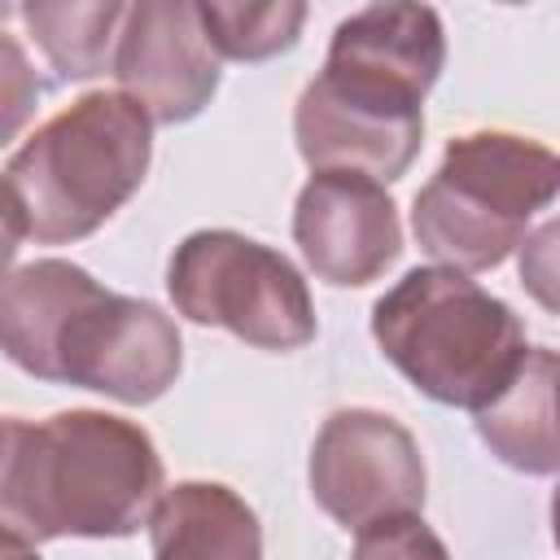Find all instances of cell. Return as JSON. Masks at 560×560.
Listing matches in <instances>:
<instances>
[{"label":"cell","mask_w":560,"mask_h":560,"mask_svg":"<svg viewBox=\"0 0 560 560\" xmlns=\"http://www.w3.org/2000/svg\"><path fill=\"white\" fill-rule=\"evenodd\" d=\"M0 354L35 381L127 407L158 402L184 368L179 328L158 302L114 293L66 258H35L0 280Z\"/></svg>","instance_id":"1"},{"label":"cell","mask_w":560,"mask_h":560,"mask_svg":"<svg viewBox=\"0 0 560 560\" xmlns=\"http://www.w3.org/2000/svg\"><path fill=\"white\" fill-rule=\"evenodd\" d=\"M162 481V455L136 420L92 407L13 420L0 525L35 547L52 538H131L149 525Z\"/></svg>","instance_id":"2"},{"label":"cell","mask_w":560,"mask_h":560,"mask_svg":"<svg viewBox=\"0 0 560 560\" xmlns=\"http://www.w3.org/2000/svg\"><path fill=\"white\" fill-rule=\"evenodd\" d=\"M149 162V114L122 92H83L35 127L0 171V188L26 241L74 245L140 192Z\"/></svg>","instance_id":"3"},{"label":"cell","mask_w":560,"mask_h":560,"mask_svg":"<svg viewBox=\"0 0 560 560\" xmlns=\"http://www.w3.org/2000/svg\"><path fill=\"white\" fill-rule=\"evenodd\" d=\"M381 354L433 402L477 411L521 368V315L451 267H416L372 306Z\"/></svg>","instance_id":"4"},{"label":"cell","mask_w":560,"mask_h":560,"mask_svg":"<svg viewBox=\"0 0 560 560\" xmlns=\"http://www.w3.org/2000/svg\"><path fill=\"white\" fill-rule=\"evenodd\" d=\"M560 162L547 144L516 131H464L411 201L416 245L433 267L490 271L525 236L534 214L556 201Z\"/></svg>","instance_id":"5"},{"label":"cell","mask_w":560,"mask_h":560,"mask_svg":"<svg viewBox=\"0 0 560 560\" xmlns=\"http://www.w3.org/2000/svg\"><path fill=\"white\" fill-rule=\"evenodd\" d=\"M166 293L184 319L223 328L254 350L289 354L315 341V302L302 271L280 249L228 228H201L175 245Z\"/></svg>","instance_id":"6"},{"label":"cell","mask_w":560,"mask_h":560,"mask_svg":"<svg viewBox=\"0 0 560 560\" xmlns=\"http://www.w3.org/2000/svg\"><path fill=\"white\" fill-rule=\"evenodd\" d=\"M311 494L341 525L363 529L424 508V455L407 424L376 407L332 411L311 446Z\"/></svg>","instance_id":"7"},{"label":"cell","mask_w":560,"mask_h":560,"mask_svg":"<svg viewBox=\"0 0 560 560\" xmlns=\"http://www.w3.org/2000/svg\"><path fill=\"white\" fill-rule=\"evenodd\" d=\"M109 70L118 92L162 127L197 118L219 92V57L206 44L192 0L127 4Z\"/></svg>","instance_id":"8"},{"label":"cell","mask_w":560,"mask_h":560,"mask_svg":"<svg viewBox=\"0 0 560 560\" xmlns=\"http://www.w3.org/2000/svg\"><path fill=\"white\" fill-rule=\"evenodd\" d=\"M293 245L315 280L363 289L402 254L398 206L385 184L350 171H315L293 206Z\"/></svg>","instance_id":"9"},{"label":"cell","mask_w":560,"mask_h":560,"mask_svg":"<svg viewBox=\"0 0 560 560\" xmlns=\"http://www.w3.org/2000/svg\"><path fill=\"white\" fill-rule=\"evenodd\" d=\"M293 140L315 171H350L376 184L407 175L424 144V109L389 105L315 74L293 105Z\"/></svg>","instance_id":"10"},{"label":"cell","mask_w":560,"mask_h":560,"mask_svg":"<svg viewBox=\"0 0 560 560\" xmlns=\"http://www.w3.org/2000/svg\"><path fill=\"white\" fill-rule=\"evenodd\" d=\"M442 66H446V31L438 9L389 0V4L354 9L350 18L337 22L319 74H328L350 92L424 109V96L433 92Z\"/></svg>","instance_id":"11"},{"label":"cell","mask_w":560,"mask_h":560,"mask_svg":"<svg viewBox=\"0 0 560 560\" xmlns=\"http://www.w3.org/2000/svg\"><path fill=\"white\" fill-rule=\"evenodd\" d=\"M153 560H262L254 508L223 481H175L149 512Z\"/></svg>","instance_id":"12"},{"label":"cell","mask_w":560,"mask_h":560,"mask_svg":"<svg viewBox=\"0 0 560 560\" xmlns=\"http://www.w3.org/2000/svg\"><path fill=\"white\" fill-rule=\"evenodd\" d=\"M477 438L490 455L525 477H551L560 468L556 446V350L529 346L516 376L472 411Z\"/></svg>","instance_id":"13"},{"label":"cell","mask_w":560,"mask_h":560,"mask_svg":"<svg viewBox=\"0 0 560 560\" xmlns=\"http://www.w3.org/2000/svg\"><path fill=\"white\" fill-rule=\"evenodd\" d=\"M122 13H127V4H118V0H96V4L31 0L18 9L26 35L39 44L44 61L57 70L61 83H83V79H96L109 70Z\"/></svg>","instance_id":"14"},{"label":"cell","mask_w":560,"mask_h":560,"mask_svg":"<svg viewBox=\"0 0 560 560\" xmlns=\"http://www.w3.org/2000/svg\"><path fill=\"white\" fill-rule=\"evenodd\" d=\"M197 22L206 31V44L219 61H267L298 44L306 4L302 0H271V4H228L210 0L197 4Z\"/></svg>","instance_id":"15"},{"label":"cell","mask_w":560,"mask_h":560,"mask_svg":"<svg viewBox=\"0 0 560 560\" xmlns=\"http://www.w3.org/2000/svg\"><path fill=\"white\" fill-rule=\"evenodd\" d=\"M39 96H44V79L35 74V61L18 44V35L0 26V149L22 136V127L39 109Z\"/></svg>","instance_id":"16"},{"label":"cell","mask_w":560,"mask_h":560,"mask_svg":"<svg viewBox=\"0 0 560 560\" xmlns=\"http://www.w3.org/2000/svg\"><path fill=\"white\" fill-rule=\"evenodd\" d=\"M350 560H451V551L420 521V512H411V516H385V521L354 529Z\"/></svg>","instance_id":"17"},{"label":"cell","mask_w":560,"mask_h":560,"mask_svg":"<svg viewBox=\"0 0 560 560\" xmlns=\"http://www.w3.org/2000/svg\"><path fill=\"white\" fill-rule=\"evenodd\" d=\"M521 280L529 284V293L547 306V311H556V293H551V280H556V267H551V254H556V223L547 219L534 236H525L521 245Z\"/></svg>","instance_id":"18"},{"label":"cell","mask_w":560,"mask_h":560,"mask_svg":"<svg viewBox=\"0 0 560 560\" xmlns=\"http://www.w3.org/2000/svg\"><path fill=\"white\" fill-rule=\"evenodd\" d=\"M22 241H26L22 236V223H18V214H13V206H9V197L0 188V280L13 271V258H18V245Z\"/></svg>","instance_id":"19"},{"label":"cell","mask_w":560,"mask_h":560,"mask_svg":"<svg viewBox=\"0 0 560 560\" xmlns=\"http://www.w3.org/2000/svg\"><path fill=\"white\" fill-rule=\"evenodd\" d=\"M0 560H39V547L26 542L18 529L0 525Z\"/></svg>","instance_id":"20"},{"label":"cell","mask_w":560,"mask_h":560,"mask_svg":"<svg viewBox=\"0 0 560 560\" xmlns=\"http://www.w3.org/2000/svg\"><path fill=\"white\" fill-rule=\"evenodd\" d=\"M9 433H13V416H0V472H4V459H9Z\"/></svg>","instance_id":"21"}]
</instances>
